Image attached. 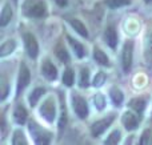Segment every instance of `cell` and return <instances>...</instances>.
Segmentation results:
<instances>
[{
    "label": "cell",
    "mask_w": 152,
    "mask_h": 145,
    "mask_svg": "<svg viewBox=\"0 0 152 145\" xmlns=\"http://www.w3.org/2000/svg\"><path fill=\"white\" fill-rule=\"evenodd\" d=\"M79 85H80L81 88H87L89 85V71H88V68H81Z\"/></svg>",
    "instance_id": "603a6c76"
},
{
    "label": "cell",
    "mask_w": 152,
    "mask_h": 145,
    "mask_svg": "<svg viewBox=\"0 0 152 145\" xmlns=\"http://www.w3.org/2000/svg\"><path fill=\"white\" fill-rule=\"evenodd\" d=\"M12 8H11L10 4H5L4 7H3V11H1V15H0V25L1 27H5L8 23L11 21V19H12Z\"/></svg>",
    "instance_id": "5bb4252c"
},
{
    "label": "cell",
    "mask_w": 152,
    "mask_h": 145,
    "mask_svg": "<svg viewBox=\"0 0 152 145\" xmlns=\"http://www.w3.org/2000/svg\"><path fill=\"white\" fill-rule=\"evenodd\" d=\"M104 41L110 45L112 49H115L118 45V33L113 25H108L104 31Z\"/></svg>",
    "instance_id": "8fae6325"
},
{
    "label": "cell",
    "mask_w": 152,
    "mask_h": 145,
    "mask_svg": "<svg viewBox=\"0 0 152 145\" xmlns=\"http://www.w3.org/2000/svg\"><path fill=\"white\" fill-rule=\"evenodd\" d=\"M104 81H105V73H104V72L100 71L99 73H97L96 76H95L94 83H92V84H94L95 87H102V85L104 84Z\"/></svg>",
    "instance_id": "83f0119b"
},
{
    "label": "cell",
    "mask_w": 152,
    "mask_h": 145,
    "mask_svg": "<svg viewBox=\"0 0 152 145\" xmlns=\"http://www.w3.org/2000/svg\"><path fill=\"white\" fill-rule=\"evenodd\" d=\"M148 45H150V48H152V35L148 37Z\"/></svg>",
    "instance_id": "1f68e13d"
},
{
    "label": "cell",
    "mask_w": 152,
    "mask_h": 145,
    "mask_svg": "<svg viewBox=\"0 0 152 145\" xmlns=\"http://www.w3.org/2000/svg\"><path fill=\"white\" fill-rule=\"evenodd\" d=\"M29 130H31L32 136L35 137V143L36 144H50L51 135L48 132H45L42 127H39L36 123L34 121L29 123Z\"/></svg>",
    "instance_id": "52a82bcc"
},
{
    "label": "cell",
    "mask_w": 152,
    "mask_h": 145,
    "mask_svg": "<svg viewBox=\"0 0 152 145\" xmlns=\"http://www.w3.org/2000/svg\"><path fill=\"white\" fill-rule=\"evenodd\" d=\"M8 95V83H7V79L4 76H1V101L5 100Z\"/></svg>",
    "instance_id": "f1b7e54d"
},
{
    "label": "cell",
    "mask_w": 152,
    "mask_h": 145,
    "mask_svg": "<svg viewBox=\"0 0 152 145\" xmlns=\"http://www.w3.org/2000/svg\"><path fill=\"white\" fill-rule=\"evenodd\" d=\"M44 93H45V89H44V88H42V87L35 88V89L31 92V95L28 96L29 105H31V107H35V105H36L37 101L40 100V97H42V96L44 95Z\"/></svg>",
    "instance_id": "d6986e66"
},
{
    "label": "cell",
    "mask_w": 152,
    "mask_h": 145,
    "mask_svg": "<svg viewBox=\"0 0 152 145\" xmlns=\"http://www.w3.org/2000/svg\"><path fill=\"white\" fill-rule=\"evenodd\" d=\"M139 143L140 144H150L151 143V132L150 130H145V132L143 133V136H142Z\"/></svg>",
    "instance_id": "f546056e"
},
{
    "label": "cell",
    "mask_w": 152,
    "mask_h": 145,
    "mask_svg": "<svg viewBox=\"0 0 152 145\" xmlns=\"http://www.w3.org/2000/svg\"><path fill=\"white\" fill-rule=\"evenodd\" d=\"M121 133L119 129H115L113 132H111L110 136H107V138L104 140V144H118L120 141Z\"/></svg>",
    "instance_id": "d4e9b609"
},
{
    "label": "cell",
    "mask_w": 152,
    "mask_h": 145,
    "mask_svg": "<svg viewBox=\"0 0 152 145\" xmlns=\"http://www.w3.org/2000/svg\"><path fill=\"white\" fill-rule=\"evenodd\" d=\"M27 143H28V141H27L23 130L16 129L15 132H13V136H12V144L13 145H21V144H27Z\"/></svg>",
    "instance_id": "44dd1931"
},
{
    "label": "cell",
    "mask_w": 152,
    "mask_h": 145,
    "mask_svg": "<svg viewBox=\"0 0 152 145\" xmlns=\"http://www.w3.org/2000/svg\"><path fill=\"white\" fill-rule=\"evenodd\" d=\"M27 116H28L27 109L23 105H18L15 108V111H13V119H15V121L18 124H24L27 120Z\"/></svg>",
    "instance_id": "2e32d148"
},
{
    "label": "cell",
    "mask_w": 152,
    "mask_h": 145,
    "mask_svg": "<svg viewBox=\"0 0 152 145\" xmlns=\"http://www.w3.org/2000/svg\"><path fill=\"white\" fill-rule=\"evenodd\" d=\"M55 3L59 7H66V5L68 4V0H55Z\"/></svg>",
    "instance_id": "4dcf8cb0"
},
{
    "label": "cell",
    "mask_w": 152,
    "mask_h": 145,
    "mask_svg": "<svg viewBox=\"0 0 152 145\" xmlns=\"http://www.w3.org/2000/svg\"><path fill=\"white\" fill-rule=\"evenodd\" d=\"M94 59L100 65H110V59L100 48H95L94 49Z\"/></svg>",
    "instance_id": "ffe728a7"
},
{
    "label": "cell",
    "mask_w": 152,
    "mask_h": 145,
    "mask_svg": "<svg viewBox=\"0 0 152 145\" xmlns=\"http://www.w3.org/2000/svg\"><path fill=\"white\" fill-rule=\"evenodd\" d=\"M31 81V72H29L28 67L26 65V63L20 64V69H19V77H18V88H16V95H20L26 87Z\"/></svg>",
    "instance_id": "8992f818"
},
{
    "label": "cell",
    "mask_w": 152,
    "mask_h": 145,
    "mask_svg": "<svg viewBox=\"0 0 152 145\" xmlns=\"http://www.w3.org/2000/svg\"><path fill=\"white\" fill-rule=\"evenodd\" d=\"M24 45H26V51L31 59H36L39 55V44L37 40L32 33H24Z\"/></svg>",
    "instance_id": "ba28073f"
},
{
    "label": "cell",
    "mask_w": 152,
    "mask_h": 145,
    "mask_svg": "<svg viewBox=\"0 0 152 145\" xmlns=\"http://www.w3.org/2000/svg\"><path fill=\"white\" fill-rule=\"evenodd\" d=\"M72 107H74V111L79 119H87L88 117V104H87L86 99H83L77 93L72 95Z\"/></svg>",
    "instance_id": "277c9868"
},
{
    "label": "cell",
    "mask_w": 152,
    "mask_h": 145,
    "mask_svg": "<svg viewBox=\"0 0 152 145\" xmlns=\"http://www.w3.org/2000/svg\"><path fill=\"white\" fill-rule=\"evenodd\" d=\"M94 105L96 109H99V111H102V109H104L105 107V99L103 95H100V93H97L96 96H94Z\"/></svg>",
    "instance_id": "4316f807"
},
{
    "label": "cell",
    "mask_w": 152,
    "mask_h": 145,
    "mask_svg": "<svg viewBox=\"0 0 152 145\" xmlns=\"http://www.w3.org/2000/svg\"><path fill=\"white\" fill-rule=\"evenodd\" d=\"M110 97H111V100H112V103L115 104V105H121V103L124 101L123 92L116 87H112L110 89Z\"/></svg>",
    "instance_id": "ac0fdd59"
},
{
    "label": "cell",
    "mask_w": 152,
    "mask_h": 145,
    "mask_svg": "<svg viewBox=\"0 0 152 145\" xmlns=\"http://www.w3.org/2000/svg\"><path fill=\"white\" fill-rule=\"evenodd\" d=\"M75 80V73L71 68H66L63 72V84L67 85V87H71L74 84Z\"/></svg>",
    "instance_id": "7402d4cb"
},
{
    "label": "cell",
    "mask_w": 152,
    "mask_h": 145,
    "mask_svg": "<svg viewBox=\"0 0 152 145\" xmlns=\"http://www.w3.org/2000/svg\"><path fill=\"white\" fill-rule=\"evenodd\" d=\"M113 120H115V115L112 113V115H110V116L104 117V119L95 121L91 127L92 136H94V137H99L100 135H103V133L107 130V128H110V125L113 123Z\"/></svg>",
    "instance_id": "5b68a950"
},
{
    "label": "cell",
    "mask_w": 152,
    "mask_h": 145,
    "mask_svg": "<svg viewBox=\"0 0 152 145\" xmlns=\"http://www.w3.org/2000/svg\"><path fill=\"white\" fill-rule=\"evenodd\" d=\"M145 104H147V101L144 100V99H142V97H136V99H132L131 101H129V108L132 109V111H135V112H137L139 115H142L143 113V111H144V108H145Z\"/></svg>",
    "instance_id": "4fadbf2b"
},
{
    "label": "cell",
    "mask_w": 152,
    "mask_h": 145,
    "mask_svg": "<svg viewBox=\"0 0 152 145\" xmlns=\"http://www.w3.org/2000/svg\"><path fill=\"white\" fill-rule=\"evenodd\" d=\"M67 39H68V43L71 44V47H72V49H74L75 55L77 56L79 59H83L84 56H86V49H84L83 44H81V43H79L77 40H75L74 37H71V36H67Z\"/></svg>",
    "instance_id": "7c38bea8"
},
{
    "label": "cell",
    "mask_w": 152,
    "mask_h": 145,
    "mask_svg": "<svg viewBox=\"0 0 152 145\" xmlns=\"http://www.w3.org/2000/svg\"><path fill=\"white\" fill-rule=\"evenodd\" d=\"M42 73L44 75L45 79L48 80H55L58 77V69L53 65V63L51 60H44L42 64Z\"/></svg>",
    "instance_id": "30bf717a"
},
{
    "label": "cell",
    "mask_w": 152,
    "mask_h": 145,
    "mask_svg": "<svg viewBox=\"0 0 152 145\" xmlns=\"http://www.w3.org/2000/svg\"><path fill=\"white\" fill-rule=\"evenodd\" d=\"M15 48H16V43L13 40H11V39L5 40L1 44V47H0V57H5V56L11 55L15 51Z\"/></svg>",
    "instance_id": "9a60e30c"
},
{
    "label": "cell",
    "mask_w": 152,
    "mask_h": 145,
    "mask_svg": "<svg viewBox=\"0 0 152 145\" xmlns=\"http://www.w3.org/2000/svg\"><path fill=\"white\" fill-rule=\"evenodd\" d=\"M69 24L72 25V28L75 29L76 32H77L80 36H83V37H88V31H87V28H86V25H84L83 23H81L80 20H77V19H69Z\"/></svg>",
    "instance_id": "e0dca14e"
},
{
    "label": "cell",
    "mask_w": 152,
    "mask_h": 145,
    "mask_svg": "<svg viewBox=\"0 0 152 145\" xmlns=\"http://www.w3.org/2000/svg\"><path fill=\"white\" fill-rule=\"evenodd\" d=\"M132 60H134V43L128 40L124 43L123 51H121V65H123V71L126 73L131 69Z\"/></svg>",
    "instance_id": "3957f363"
},
{
    "label": "cell",
    "mask_w": 152,
    "mask_h": 145,
    "mask_svg": "<svg viewBox=\"0 0 152 145\" xmlns=\"http://www.w3.org/2000/svg\"><path fill=\"white\" fill-rule=\"evenodd\" d=\"M131 0H105V4L111 8V9H116V8H121L124 5H128Z\"/></svg>",
    "instance_id": "cb8c5ba5"
},
{
    "label": "cell",
    "mask_w": 152,
    "mask_h": 145,
    "mask_svg": "<svg viewBox=\"0 0 152 145\" xmlns=\"http://www.w3.org/2000/svg\"><path fill=\"white\" fill-rule=\"evenodd\" d=\"M145 3H152V0H144Z\"/></svg>",
    "instance_id": "d6a6232c"
},
{
    "label": "cell",
    "mask_w": 152,
    "mask_h": 145,
    "mask_svg": "<svg viewBox=\"0 0 152 145\" xmlns=\"http://www.w3.org/2000/svg\"><path fill=\"white\" fill-rule=\"evenodd\" d=\"M140 115L137 113V112H126V113L123 115V117H121V123H123L124 128H126L127 130H134L137 128V125H139V121H140Z\"/></svg>",
    "instance_id": "9c48e42d"
},
{
    "label": "cell",
    "mask_w": 152,
    "mask_h": 145,
    "mask_svg": "<svg viewBox=\"0 0 152 145\" xmlns=\"http://www.w3.org/2000/svg\"><path fill=\"white\" fill-rule=\"evenodd\" d=\"M26 15L28 17L42 19L47 15V5L42 0H34L26 5Z\"/></svg>",
    "instance_id": "6da1fadb"
},
{
    "label": "cell",
    "mask_w": 152,
    "mask_h": 145,
    "mask_svg": "<svg viewBox=\"0 0 152 145\" xmlns=\"http://www.w3.org/2000/svg\"><path fill=\"white\" fill-rule=\"evenodd\" d=\"M39 113L43 119H45L48 123H52L56 117V104L55 99L52 96H48L44 101H43L42 107L39 109Z\"/></svg>",
    "instance_id": "7a4b0ae2"
},
{
    "label": "cell",
    "mask_w": 152,
    "mask_h": 145,
    "mask_svg": "<svg viewBox=\"0 0 152 145\" xmlns=\"http://www.w3.org/2000/svg\"><path fill=\"white\" fill-rule=\"evenodd\" d=\"M56 56H58V59L61 63H68L69 61L68 52H67V49L64 47H61V45H59V47L56 48Z\"/></svg>",
    "instance_id": "484cf974"
}]
</instances>
